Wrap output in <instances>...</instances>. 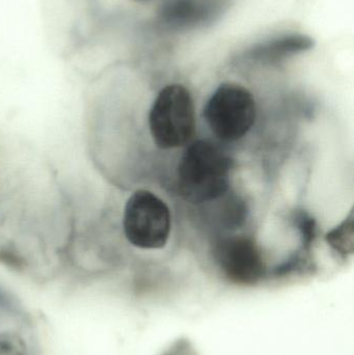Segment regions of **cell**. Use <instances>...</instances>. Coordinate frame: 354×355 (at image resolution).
<instances>
[{
	"label": "cell",
	"mask_w": 354,
	"mask_h": 355,
	"mask_svg": "<svg viewBox=\"0 0 354 355\" xmlns=\"http://www.w3.org/2000/svg\"><path fill=\"white\" fill-rule=\"evenodd\" d=\"M233 168L232 158L216 144L193 141L179 162V190L193 204L213 202L229 192Z\"/></svg>",
	"instance_id": "6da1fadb"
},
{
	"label": "cell",
	"mask_w": 354,
	"mask_h": 355,
	"mask_svg": "<svg viewBox=\"0 0 354 355\" xmlns=\"http://www.w3.org/2000/svg\"><path fill=\"white\" fill-rule=\"evenodd\" d=\"M150 133L160 149H177L186 145L195 130V110L191 92L181 85L161 89L149 112Z\"/></svg>",
	"instance_id": "7a4b0ae2"
},
{
	"label": "cell",
	"mask_w": 354,
	"mask_h": 355,
	"mask_svg": "<svg viewBox=\"0 0 354 355\" xmlns=\"http://www.w3.org/2000/svg\"><path fill=\"white\" fill-rule=\"evenodd\" d=\"M123 230L127 241L134 248L145 250L163 248L172 230L170 208L153 192L136 190L125 204Z\"/></svg>",
	"instance_id": "3957f363"
},
{
	"label": "cell",
	"mask_w": 354,
	"mask_h": 355,
	"mask_svg": "<svg viewBox=\"0 0 354 355\" xmlns=\"http://www.w3.org/2000/svg\"><path fill=\"white\" fill-rule=\"evenodd\" d=\"M210 130L222 141L243 139L255 125L257 106L249 89L236 83H222L204 108Z\"/></svg>",
	"instance_id": "277c9868"
},
{
	"label": "cell",
	"mask_w": 354,
	"mask_h": 355,
	"mask_svg": "<svg viewBox=\"0 0 354 355\" xmlns=\"http://www.w3.org/2000/svg\"><path fill=\"white\" fill-rule=\"evenodd\" d=\"M213 259L231 283L255 286L267 275L265 259L255 240L247 236H222L213 245Z\"/></svg>",
	"instance_id": "5b68a950"
},
{
	"label": "cell",
	"mask_w": 354,
	"mask_h": 355,
	"mask_svg": "<svg viewBox=\"0 0 354 355\" xmlns=\"http://www.w3.org/2000/svg\"><path fill=\"white\" fill-rule=\"evenodd\" d=\"M314 46V40L305 35L293 33L258 44L247 51V58L263 64H272L289 56L307 51Z\"/></svg>",
	"instance_id": "8992f818"
},
{
	"label": "cell",
	"mask_w": 354,
	"mask_h": 355,
	"mask_svg": "<svg viewBox=\"0 0 354 355\" xmlns=\"http://www.w3.org/2000/svg\"><path fill=\"white\" fill-rule=\"evenodd\" d=\"M353 214L351 213L340 225L326 234V242L338 254L347 257L353 252Z\"/></svg>",
	"instance_id": "52a82bcc"
},
{
	"label": "cell",
	"mask_w": 354,
	"mask_h": 355,
	"mask_svg": "<svg viewBox=\"0 0 354 355\" xmlns=\"http://www.w3.org/2000/svg\"><path fill=\"white\" fill-rule=\"evenodd\" d=\"M162 15L168 24L181 26L197 20L199 12L197 6L191 0H174L164 8Z\"/></svg>",
	"instance_id": "ba28073f"
},
{
	"label": "cell",
	"mask_w": 354,
	"mask_h": 355,
	"mask_svg": "<svg viewBox=\"0 0 354 355\" xmlns=\"http://www.w3.org/2000/svg\"><path fill=\"white\" fill-rule=\"evenodd\" d=\"M0 355H33L30 344L21 331L15 329L0 331Z\"/></svg>",
	"instance_id": "9c48e42d"
},
{
	"label": "cell",
	"mask_w": 354,
	"mask_h": 355,
	"mask_svg": "<svg viewBox=\"0 0 354 355\" xmlns=\"http://www.w3.org/2000/svg\"><path fill=\"white\" fill-rule=\"evenodd\" d=\"M295 225L301 232L303 244L310 246L317 235V223L315 219L307 212H299L295 215Z\"/></svg>",
	"instance_id": "30bf717a"
},
{
	"label": "cell",
	"mask_w": 354,
	"mask_h": 355,
	"mask_svg": "<svg viewBox=\"0 0 354 355\" xmlns=\"http://www.w3.org/2000/svg\"><path fill=\"white\" fill-rule=\"evenodd\" d=\"M188 347H185V346L180 345V347L177 348V349L172 350V352H168V354L163 355H185L187 354L189 349H187ZM187 355H191V352H189Z\"/></svg>",
	"instance_id": "8fae6325"
},
{
	"label": "cell",
	"mask_w": 354,
	"mask_h": 355,
	"mask_svg": "<svg viewBox=\"0 0 354 355\" xmlns=\"http://www.w3.org/2000/svg\"><path fill=\"white\" fill-rule=\"evenodd\" d=\"M132 1H135V2H148V1H151V0H132Z\"/></svg>",
	"instance_id": "7c38bea8"
}]
</instances>
